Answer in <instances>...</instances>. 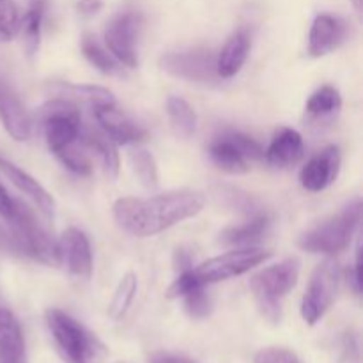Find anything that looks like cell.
<instances>
[{
  "instance_id": "obj_1",
  "label": "cell",
  "mask_w": 363,
  "mask_h": 363,
  "mask_svg": "<svg viewBox=\"0 0 363 363\" xmlns=\"http://www.w3.org/2000/svg\"><path fill=\"white\" fill-rule=\"evenodd\" d=\"M206 197L195 190H174L147 199L124 197L113 204V218L124 233L155 236L202 211Z\"/></svg>"
},
{
  "instance_id": "obj_2",
  "label": "cell",
  "mask_w": 363,
  "mask_h": 363,
  "mask_svg": "<svg viewBox=\"0 0 363 363\" xmlns=\"http://www.w3.org/2000/svg\"><path fill=\"white\" fill-rule=\"evenodd\" d=\"M45 321L57 351L66 363H101L106 357L105 344L60 308H48Z\"/></svg>"
},
{
  "instance_id": "obj_3",
  "label": "cell",
  "mask_w": 363,
  "mask_h": 363,
  "mask_svg": "<svg viewBox=\"0 0 363 363\" xmlns=\"http://www.w3.org/2000/svg\"><path fill=\"white\" fill-rule=\"evenodd\" d=\"M300 277V261L286 259L275 266L261 269L250 280V289L259 311L268 321L282 318V300L294 289Z\"/></svg>"
},
{
  "instance_id": "obj_4",
  "label": "cell",
  "mask_w": 363,
  "mask_h": 363,
  "mask_svg": "<svg viewBox=\"0 0 363 363\" xmlns=\"http://www.w3.org/2000/svg\"><path fill=\"white\" fill-rule=\"evenodd\" d=\"M362 220V202H351L342 213L312 227L298 238V247L312 254L335 255L346 250Z\"/></svg>"
},
{
  "instance_id": "obj_5",
  "label": "cell",
  "mask_w": 363,
  "mask_h": 363,
  "mask_svg": "<svg viewBox=\"0 0 363 363\" xmlns=\"http://www.w3.org/2000/svg\"><path fill=\"white\" fill-rule=\"evenodd\" d=\"M45 131V140L55 156L80 142L82 116L77 105L67 99H52L38 110Z\"/></svg>"
},
{
  "instance_id": "obj_6",
  "label": "cell",
  "mask_w": 363,
  "mask_h": 363,
  "mask_svg": "<svg viewBox=\"0 0 363 363\" xmlns=\"http://www.w3.org/2000/svg\"><path fill=\"white\" fill-rule=\"evenodd\" d=\"M7 223L20 255H27L43 264H57V243L50 238L25 202L18 201L16 215Z\"/></svg>"
},
{
  "instance_id": "obj_7",
  "label": "cell",
  "mask_w": 363,
  "mask_h": 363,
  "mask_svg": "<svg viewBox=\"0 0 363 363\" xmlns=\"http://www.w3.org/2000/svg\"><path fill=\"white\" fill-rule=\"evenodd\" d=\"M209 158L218 169L229 174H245L252 162L264 160V149L259 142L240 131H225L209 144Z\"/></svg>"
},
{
  "instance_id": "obj_8",
  "label": "cell",
  "mask_w": 363,
  "mask_h": 363,
  "mask_svg": "<svg viewBox=\"0 0 363 363\" xmlns=\"http://www.w3.org/2000/svg\"><path fill=\"white\" fill-rule=\"evenodd\" d=\"M269 257H272V252L262 250V248L245 247L240 248V250L227 252V254L208 259L206 262L199 264L197 268H191V272H194L195 279L202 286H209V284L222 282V280L243 275V273L250 272L255 266L268 261Z\"/></svg>"
},
{
  "instance_id": "obj_9",
  "label": "cell",
  "mask_w": 363,
  "mask_h": 363,
  "mask_svg": "<svg viewBox=\"0 0 363 363\" xmlns=\"http://www.w3.org/2000/svg\"><path fill=\"white\" fill-rule=\"evenodd\" d=\"M339 287V266L333 259H326L312 273L305 296L301 300V318L307 325L314 326L325 318L333 305Z\"/></svg>"
},
{
  "instance_id": "obj_10",
  "label": "cell",
  "mask_w": 363,
  "mask_h": 363,
  "mask_svg": "<svg viewBox=\"0 0 363 363\" xmlns=\"http://www.w3.org/2000/svg\"><path fill=\"white\" fill-rule=\"evenodd\" d=\"M160 66L165 73L188 82L213 84L220 78L216 73V53L211 48H190L165 53L160 60Z\"/></svg>"
},
{
  "instance_id": "obj_11",
  "label": "cell",
  "mask_w": 363,
  "mask_h": 363,
  "mask_svg": "<svg viewBox=\"0 0 363 363\" xmlns=\"http://www.w3.org/2000/svg\"><path fill=\"white\" fill-rule=\"evenodd\" d=\"M142 28V16L135 11H124L110 20L105 28V43L108 52L128 67L138 66L137 41Z\"/></svg>"
},
{
  "instance_id": "obj_12",
  "label": "cell",
  "mask_w": 363,
  "mask_h": 363,
  "mask_svg": "<svg viewBox=\"0 0 363 363\" xmlns=\"http://www.w3.org/2000/svg\"><path fill=\"white\" fill-rule=\"evenodd\" d=\"M57 264L78 279L92 275V252L87 236L77 227H69L57 241Z\"/></svg>"
},
{
  "instance_id": "obj_13",
  "label": "cell",
  "mask_w": 363,
  "mask_h": 363,
  "mask_svg": "<svg viewBox=\"0 0 363 363\" xmlns=\"http://www.w3.org/2000/svg\"><path fill=\"white\" fill-rule=\"evenodd\" d=\"M340 163H342V158H340L339 147L328 145L321 152H318L314 158L308 160L307 165L301 169V186L312 194L326 190L339 176Z\"/></svg>"
},
{
  "instance_id": "obj_14",
  "label": "cell",
  "mask_w": 363,
  "mask_h": 363,
  "mask_svg": "<svg viewBox=\"0 0 363 363\" xmlns=\"http://www.w3.org/2000/svg\"><path fill=\"white\" fill-rule=\"evenodd\" d=\"M347 38V23L333 14H318L308 34L311 57H325L339 48Z\"/></svg>"
},
{
  "instance_id": "obj_15",
  "label": "cell",
  "mask_w": 363,
  "mask_h": 363,
  "mask_svg": "<svg viewBox=\"0 0 363 363\" xmlns=\"http://www.w3.org/2000/svg\"><path fill=\"white\" fill-rule=\"evenodd\" d=\"M0 123L4 124L11 138L16 142L28 140L32 131V119L23 103L18 99L13 89L0 80Z\"/></svg>"
},
{
  "instance_id": "obj_16",
  "label": "cell",
  "mask_w": 363,
  "mask_h": 363,
  "mask_svg": "<svg viewBox=\"0 0 363 363\" xmlns=\"http://www.w3.org/2000/svg\"><path fill=\"white\" fill-rule=\"evenodd\" d=\"M94 117L96 121H98L99 128H101L117 145L135 144V142H140L142 138H145L144 128H140L135 121H131L130 117L124 116L123 112H119V110L116 108V105L98 106V108H94Z\"/></svg>"
},
{
  "instance_id": "obj_17",
  "label": "cell",
  "mask_w": 363,
  "mask_h": 363,
  "mask_svg": "<svg viewBox=\"0 0 363 363\" xmlns=\"http://www.w3.org/2000/svg\"><path fill=\"white\" fill-rule=\"evenodd\" d=\"M0 172H2L18 190L23 191V194L38 206L39 211H41L46 218H53L55 202H53L52 195L43 188V184L39 183V181H35L30 174H27L25 170H21L20 167L11 163L9 160L2 158V156H0Z\"/></svg>"
},
{
  "instance_id": "obj_18",
  "label": "cell",
  "mask_w": 363,
  "mask_h": 363,
  "mask_svg": "<svg viewBox=\"0 0 363 363\" xmlns=\"http://www.w3.org/2000/svg\"><path fill=\"white\" fill-rule=\"evenodd\" d=\"M305 155V144L301 135L293 128H280L269 144L264 158L273 167H291L296 165Z\"/></svg>"
},
{
  "instance_id": "obj_19",
  "label": "cell",
  "mask_w": 363,
  "mask_h": 363,
  "mask_svg": "<svg viewBox=\"0 0 363 363\" xmlns=\"http://www.w3.org/2000/svg\"><path fill=\"white\" fill-rule=\"evenodd\" d=\"M252 38L247 28H238L216 53V73L220 78H233L240 73L250 52Z\"/></svg>"
},
{
  "instance_id": "obj_20",
  "label": "cell",
  "mask_w": 363,
  "mask_h": 363,
  "mask_svg": "<svg viewBox=\"0 0 363 363\" xmlns=\"http://www.w3.org/2000/svg\"><path fill=\"white\" fill-rule=\"evenodd\" d=\"M0 363H27L23 332L7 308H0Z\"/></svg>"
},
{
  "instance_id": "obj_21",
  "label": "cell",
  "mask_w": 363,
  "mask_h": 363,
  "mask_svg": "<svg viewBox=\"0 0 363 363\" xmlns=\"http://www.w3.org/2000/svg\"><path fill=\"white\" fill-rule=\"evenodd\" d=\"M80 140L85 145V149L98 156L108 179H116L117 174H119V155H117L116 142L101 128L85 126V124L82 126Z\"/></svg>"
},
{
  "instance_id": "obj_22",
  "label": "cell",
  "mask_w": 363,
  "mask_h": 363,
  "mask_svg": "<svg viewBox=\"0 0 363 363\" xmlns=\"http://www.w3.org/2000/svg\"><path fill=\"white\" fill-rule=\"evenodd\" d=\"M269 229V218L266 215H259L250 222L238 227H229L220 234V243L230 245V247H248L255 241L262 240L266 230Z\"/></svg>"
},
{
  "instance_id": "obj_23",
  "label": "cell",
  "mask_w": 363,
  "mask_h": 363,
  "mask_svg": "<svg viewBox=\"0 0 363 363\" xmlns=\"http://www.w3.org/2000/svg\"><path fill=\"white\" fill-rule=\"evenodd\" d=\"M340 106H342V98H340V92L337 91L332 85H323L321 89L314 92V94L308 98L307 106H305V112L311 119L315 121H328L339 113Z\"/></svg>"
},
{
  "instance_id": "obj_24",
  "label": "cell",
  "mask_w": 363,
  "mask_h": 363,
  "mask_svg": "<svg viewBox=\"0 0 363 363\" xmlns=\"http://www.w3.org/2000/svg\"><path fill=\"white\" fill-rule=\"evenodd\" d=\"M82 53L101 73L108 74V77H121L123 74V67H121L119 60L112 53L106 52L92 35H84V39H82Z\"/></svg>"
},
{
  "instance_id": "obj_25",
  "label": "cell",
  "mask_w": 363,
  "mask_h": 363,
  "mask_svg": "<svg viewBox=\"0 0 363 363\" xmlns=\"http://www.w3.org/2000/svg\"><path fill=\"white\" fill-rule=\"evenodd\" d=\"M167 113H169L174 130L181 137H191L197 131V113L186 99L179 98V96H170L167 99Z\"/></svg>"
},
{
  "instance_id": "obj_26",
  "label": "cell",
  "mask_w": 363,
  "mask_h": 363,
  "mask_svg": "<svg viewBox=\"0 0 363 363\" xmlns=\"http://www.w3.org/2000/svg\"><path fill=\"white\" fill-rule=\"evenodd\" d=\"M43 14H45V2L43 0H34L20 23V30L23 32L25 46H27V52L30 55L38 52L39 43H41Z\"/></svg>"
},
{
  "instance_id": "obj_27",
  "label": "cell",
  "mask_w": 363,
  "mask_h": 363,
  "mask_svg": "<svg viewBox=\"0 0 363 363\" xmlns=\"http://www.w3.org/2000/svg\"><path fill=\"white\" fill-rule=\"evenodd\" d=\"M131 169L133 174L137 176V179L140 181V184L147 190H155L160 184V174H158V165H156L155 156L151 155L145 149H135L130 155Z\"/></svg>"
},
{
  "instance_id": "obj_28",
  "label": "cell",
  "mask_w": 363,
  "mask_h": 363,
  "mask_svg": "<svg viewBox=\"0 0 363 363\" xmlns=\"http://www.w3.org/2000/svg\"><path fill=\"white\" fill-rule=\"evenodd\" d=\"M138 289V279L135 273H126L121 279L119 286H117L116 293H113L112 301L108 305V315L112 319H123L126 315L128 308L131 307L135 300V294Z\"/></svg>"
},
{
  "instance_id": "obj_29",
  "label": "cell",
  "mask_w": 363,
  "mask_h": 363,
  "mask_svg": "<svg viewBox=\"0 0 363 363\" xmlns=\"http://www.w3.org/2000/svg\"><path fill=\"white\" fill-rule=\"evenodd\" d=\"M62 89L66 91L67 96L84 99V101H87L89 105H92V108L116 105L113 94L105 87H98V85H67L66 84L62 85Z\"/></svg>"
},
{
  "instance_id": "obj_30",
  "label": "cell",
  "mask_w": 363,
  "mask_h": 363,
  "mask_svg": "<svg viewBox=\"0 0 363 363\" xmlns=\"http://www.w3.org/2000/svg\"><path fill=\"white\" fill-rule=\"evenodd\" d=\"M20 9L14 0H0V38L13 39L20 32Z\"/></svg>"
},
{
  "instance_id": "obj_31",
  "label": "cell",
  "mask_w": 363,
  "mask_h": 363,
  "mask_svg": "<svg viewBox=\"0 0 363 363\" xmlns=\"http://www.w3.org/2000/svg\"><path fill=\"white\" fill-rule=\"evenodd\" d=\"M183 301L188 315L194 319H206L213 311L211 296L206 293V287H199V289L184 294Z\"/></svg>"
},
{
  "instance_id": "obj_32",
  "label": "cell",
  "mask_w": 363,
  "mask_h": 363,
  "mask_svg": "<svg viewBox=\"0 0 363 363\" xmlns=\"http://www.w3.org/2000/svg\"><path fill=\"white\" fill-rule=\"evenodd\" d=\"M254 363H303L300 360L294 351L286 350V347L279 346H269L262 347L261 351H257L254 357Z\"/></svg>"
},
{
  "instance_id": "obj_33",
  "label": "cell",
  "mask_w": 363,
  "mask_h": 363,
  "mask_svg": "<svg viewBox=\"0 0 363 363\" xmlns=\"http://www.w3.org/2000/svg\"><path fill=\"white\" fill-rule=\"evenodd\" d=\"M223 197L229 201V204L233 206V208L243 209V211H247V213H250L252 209H255V206H257V202H255L250 195L240 194V191L233 190V188H230L227 194H223Z\"/></svg>"
},
{
  "instance_id": "obj_34",
  "label": "cell",
  "mask_w": 363,
  "mask_h": 363,
  "mask_svg": "<svg viewBox=\"0 0 363 363\" xmlns=\"http://www.w3.org/2000/svg\"><path fill=\"white\" fill-rule=\"evenodd\" d=\"M18 209V201L9 195V191L6 190L2 183H0V218H4L6 222H11L13 216L16 215Z\"/></svg>"
},
{
  "instance_id": "obj_35",
  "label": "cell",
  "mask_w": 363,
  "mask_h": 363,
  "mask_svg": "<svg viewBox=\"0 0 363 363\" xmlns=\"http://www.w3.org/2000/svg\"><path fill=\"white\" fill-rule=\"evenodd\" d=\"M149 363H197V362H194L188 357H183V354L158 351V353H152L151 357H149Z\"/></svg>"
},
{
  "instance_id": "obj_36",
  "label": "cell",
  "mask_w": 363,
  "mask_h": 363,
  "mask_svg": "<svg viewBox=\"0 0 363 363\" xmlns=\"http://www.w3.org/2000/svg\"><path fill=\"white\" fill-rule=\"evenodd\" d=\"M0 252H6V254L11 255H20V250H18L13 234L2 225H0Z\"/></svg>"
},
{
  "instance_id": "obj_37",
  "label": "cell",
  "mask_w": 363,
  "mask_h": 363,
  "mask_svg": "<svg viewBox=\"0 0 363 363\" xmlns=\"http://www.w3.org/2000/svg\"><path fill=\"white\" fill-rule=\"evenodd\" d=\"M360 266H362V262H360V247H358V250H357V262H354V266L350 269V273H347V279H350V284H351V286H353L354 293H357V294H360V291H362Z\"/></svg>"
},
{
  "instance_id": "obj_38",
  "label": "cell",
  "mask_w": 363,
  "mask_h": 363,
  "mask_svg": "<svg viewBox=\"0 0 363 363\" xmlns=\"http://www.w3.org/2000/svg\"><path fill=\"white\" fill-rule=\"evenodd\" d=\"M103 0H78L77 9L78 13L84 14V16H92L98 11H101Z\"/></svg>"
},
{
  "instance_id": "obj_39",
  "label": "cell",
  "mask_w": 363,
  "mask_h": 363,
  "mask_svg": "<svg viewBox=\"0 0 363 363\" xmlns=\"http://www.w3.org/2000/svg\"><path fill=\"white\" fill-rule=\"evenodd\" d=\"M176 268L181 269V272H184V269H190L191 266V254L188 250H183V248H179V250L176 252Z\"/></svg>"
},
{
  "instance_id": "obj_40",
  "label": "cell",
  "mask_w": 363,
  "mask_h": 363,
  "mask_svg": "<svg viewBox=\"0 0 363 363\" xmlns=\"http://www.w3.org/2000/svg\"><path fill=\"white\" fill-rule=\"evenodd\" d=\"M351 2H353L354 9H357V11H362V0H351Z\"/></svg>"
},
{
  "instance_id": "obj_41",
  "label": "cell",
  "mask_w": 363,
  "mask_h": 363,
  "mask_svg": "<svg viewBox=\"0 0 363 363\" xmlns=\"http://www.w3.org/2000/svg\"><path fill=\"white\" fill-rule=\"evenodd\" d=\"M117 363H126V362H117Z\"/></svg>"
}]
</instances>
